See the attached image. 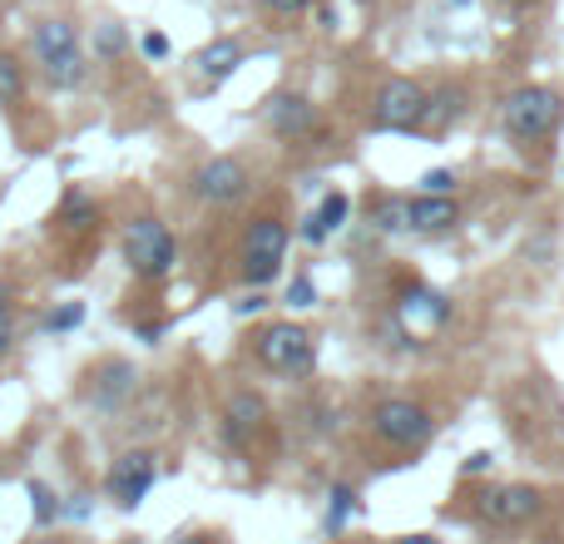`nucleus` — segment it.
Listing matches in <instances>:
<instances>
[{
  "instance_id": "nucleus-1",
  "label": "nucleus",
  "mask_w": 564,
  "mask_h": 544,
  "mask_svg": "<svg viewBox=\"0 0 564 544\" xmlns=\"http://www.w3.org/2000/svg\"><path fill=\"white\" fill-rule=\"evenodd\" d=\"M35 65H40V79L50 89H79L89 79V65H85V45H79V30L69 25L65 15H45L35 20Z\"/></svg>"
},
{
  "instance_id": "nucleus-2",
  "label": "nucleus",
  "mask_w": 564,
  "mask_h": 544,
  "mask_svg": "<svg viewBox=\"0 0 564 544\" xmlns=\"http://www.w3.org/2000/svg\"><path fill=\"white\" fill-rule=\"evenodd\" d=\"M500 119H506V134L516 139V144H540V139H550L560 129L564 99H560V89H550V85H520L506 95Z\"/></svg>"
},
{
  "instance_id": "nucleus-3",
  "label": "nucleus",
  "mask_w": 564,
  "mask_h": 544,
  "mask_svg": "<svg viewBox=\"0 0 564 544\" xmlns=\"http://www.w3.org/2000/svg\"><path fill=\"white\" fill-rule=\"evenodd\" d=\"M124 263L144 282L169 278L178 263V238L169 233V224H159L154 214L134 218V224H124Z\"/></svg>"
},
{
  "instance_id": "nucleus-4",
  "label": "nucleus",
  "mask_w": 564,
  "mask_h": 544,
  "mask_svg": "<svg viewBox=\"0 0 564 544\" xmlns=\"http://www.w3.org/2000/svg\"><path fill=\"white\" fill-rule=\"evenodd\" d=\"M371 436L387 450H426V440L436 436V421L421 401L411 396H387L371 406Z\"/></svg>"
},
{
  "instance_id": "nucleus-5",
  "label": "nucleus",
  "mask_w": 564,
  "mask_h": 544,
  "mask_svg": "<svg viewBox=\"0 0 564 544\" xmlns=\"http://www.w3.org/2000/svg\"><path fill=\"white\" fill-rule=\"evenodd\" d=\"M253 357L278 377H307L317 367V341L302 322H268L253 337Z\"/></svg>"
},
{
  "instance_id": "nucleus-6",
  "label": "nucleus",
  "mask_w": 564,
  "mask_h": 544,
  "mask_svg": "<svg viewBox=\"0 0 564 544\" xmlns=\"http://www.w3.org/2000/svg\"><path fill=\"white\" fill-rule=\"evenodd\" d=\"M288 224H282L278 214H263V218H253L248 224V233H243V282L253 292H263L268 282L282 272V258H288Z\"/></svg>"
},
{
  "instance_id": "nucleus-7",
  "label": "nucleus",
  "mask_w": 564,
  "mask_h": 544,
  "mask_svg": "<svg viewBox=\"0 0 564 544\" xmlns=\"http://www.w3.org/2000/svg\"><path fill=\"white\" fill-rule=\"evenodd\" d=\"M421 109H426V89L416 79H387L371 99V129L381 134H416Z\"/></svg>"
},
{
  "instance_id": "nucleus-8",
  "label": "nucleus",
  "mask_w": 564,
  "mask_h": 544,
  "mask_svg": "<svg viewBox=\"0 0 564 544\" xmlns=\"http://www.w3.org/2000/svg\"><path fill=\"white\" fill-rule=\"evenodd\" d=\"M154 480H159V456L154 450H124V456L109 466V476H105V496L115 500L119 510H139L149 500V490H154Z\"/></svg>"
},
{
  "instance_id": "nucleus-9",
  "label": "nucleus",
  "mask_w": 564,
  "mask_h": 544,
  "mask_svg": "<svg viewBox=\"0 0 564 544\" xmlns=\"http://www.w3.org/2000/svg\"><path fill=\"white\" fill-rule=\"evenodd\" d=\"M540 510H545V496H540L535 486H490L486 496H476V515L500 530L530 525Z\"/></svg>"
},
{
  "instance_id": "nucleus-10",
  "label": "nucleus",
  "mask_w": 564,
  "mask_h": 544,
  "mask_svg": "<svg viewBox=\"0 0 564 544\" xmlns=\"http://www.w3.org/2000/svg\"><path fill=\"white\" fill-rule=\"evenodd\" d=\"M248 184H253V178H248L243 159L218 154L194 174V198L198 204H208V208H228V204H238V198L248 194Z\"/></svg>"
},
{
  "instance_id": "nucleus-11",
  "label": "nucleus",
  "mask_w": 564,
  "mask_h": 544,
  "mask_svg": "<svg viewBox=\"0 0 564 544\" xmlns=\"http://www.w3.org/2000/svg\"><path fill=\"white\" fill-rule=\"evenodd\" d=\"M134 381L139 377H134L129 361H99V367L89 371V381H85V401L99 411V416H115V411L134 396Z\"/></svg>"
},
{
  "instance_id": "nucleus-12",
  "label": "nucleus",
  "mask_w": 564,
  "mask_h": 544,
  "mask_svg": "<svg viewBox=\"0 0 564 544\" xmlns=\"http://www.w3.org/2000/svg\"><path fill=\"white\" fill-rule=\"evenodd\" d=\"M268 129L282 139V144H302V139L317 134V105L302 95H273L263 109Z\"/></svg>"
},
{
  "instance_id": "nucleus-13",
  "label": "nucleus",
  "mask_w": 564,
  "mask_h": 544,
  "mask_svg": "<svg viewBox=\"0 0 564 544\" xmlns=\"http://www.w3.org/2000/svg\"><path fill=\"white\" fill-rule=\"evenodd\" d=\"M397 317H401V327H406V337H416V331H441L451 322V302L441 297V292L411 282L397 302Z\"/></svg>"
},
{
  "instance_id": "nucleus-14",
  "label": "nucleus",
  "mask_w": 564,
  "mask_h": 544,
  "mask_svg": "<svg viewBox=\"0 0 564 544\" xmlns=\"http://www.w3.org/2000/svg\"><path fill=\"white\" fill-rule=\"evenodd\" d=\"M456 224H460V204H456V198H431V194L406 198V228H411V233L436 238V233H451Z\"/></svg>"
},
{
  "instance_id": "nucleus-15",
  "label": "nucleus",
  "mask_w": 564,
  "mask_h": 544,
  "mask_svg": "<svg viewBox=\"0 0 564 544\" xmlns=\"http://www.w3.org/2000/svg\"><path fill=\"white\" fill-rule=\"evenodd\" d=\"M263 421H268L263 396H258V391H234V396H228V411H224V440L228 446H243Z\"/></svg>"
},
{
  "instance_id": "nucleus-16",
  "label": "nucleus",
  "mask_w": 564,
  "mask_h": 544,
  "mask_svg": "<svg viewBox=\"0 0 564 544\" xmlns=\"http://www.w3.org/2000/svg\"><path fill=\"white\" fill-rule=\"evenodd\" d=\"M248 59V50H243V40H234V35H218V40H208L204 50H198V75L208 79V85H224L228 75H238V65Z\"/></svg>"
},
{
  "instance_id": "nucleus-17",
  "label": "nucleus",
  "mask_w": 564,
  "mask_h": 544,
  "mask_svg": "<svg viewBox=\"0 0 564 544\" xmlns=\"http://www.w3.org/2000/svg\"><path fill=\"white\" fill-rule=\"evenodd\" d=\"M357 490L347 486V480H337V486H332V496H327V520H322V530H327V535H341V525H347L351 515H357Z\"/></svg>"
},
{
  "instance_id": "nucleus-18",
  "label": "nucleus",
  "mask_w": 564,
  "mask_h": 544,
  "mask_svg": "<svg viewBox=\"0 0 564 544\" xmlns=\"http://www.w3.org/2000/svg\"><path fill=\"white\" fill-rule=\"evenodd\" d=\"M25 496H30V515H35V530H50L59 515H65L59 496L45 486V480H25Z\"/></svg>"
},
{
  "instance_id": "nucleus-19",
  "label": "nucleus",
  "mask_w": 564,
  "mask_h": 544,
  "mask_svg": "<svg viewBox=\"0 0 564 544\" xmlns=\"http://www.w3.org/2000/svg\"><path fill=\"white\" fill-rule=\"evenodd\" d=\"M99 224V208L89 194H65V208H59V228H69V233H89V228Z\"/></svg>"
},
{
  "instance_id": "nucleus-20",
  "label": "nucleus",
  "mask_w": 564,
  "mask_h": 544,
  "mask_svg": "<svg viewBox=\"0 0 564 544\" xmlns=\"http://www.w3.org/2000/svg\"><path fill=\"white\" fill-rule=\"evenodd\" d=\"M129 50V30L119 25V20H105V25H95V59L99 65H119Z\"/></svg>"
},
{
  "instance_id": "nucleus-21",
  "label": "nucleus",
  "mask_w": 564,
  "mask_h": 544,
  "mask_svg": "<svg viewBox=\"0 0 564 544\" xmlns=\"http://www.w3.org/2000/svg\"><path fill=\"white\" fill-rule=\"evenodd\" d=\"M460 89H441V95H426V109H421V129H446L451 119L460 115Z\"/></svg>"
},
{
  "instance_id": "nucleus-22",
  "label": "nucleus",
  "mask_w": 564,
  "mask_h": 544,
  "mask_svg": "<svg viewBox=\"0 0 564 544\" xmlns=\"http://www.w3.org/2000/svg\"><path fill=\"white\" fill-rule=\"evenodd\" d=\"M85 317H89L85 302H55V307L40 317V327H45L50 337H65V331H79V327H85Z\"/></svg>"
},
{
  "instance_id": "nucleus-23",
  "label": "nucleus",
  "mask_w": 564,
  "mask_h": 544,
  "mask_svg": "<svg viewBox=\"0 0 564 544\" xmlns=\"http://www.w3.org/2000/svg\"><path fill=\"white\" fill-rule=\"evenodd\" d=\"M371 224H377V233H401V228H406V198L381 194L377 204H371Z\"/></svg>"
},
{
  "instance_id": "nucleus-24",
  "label": "nucleus",
  "mask_w": 564,
  "mask_h": 544,
  "mask_svg": "<svg viewBox=\"0 0 564 544\" xmlns=\"http://www.w3.org/2000/svg\"><path fill=\"white\" fill-rule=\"evenodd\" d=\"M20 99H25V69L15 55L0 50V105H20Z\"/></svg>"
},
{
  "instance_id": "nucleus-25",
  "label": "nucleus",
  "mask_w": 564,
  "mask_h": 544,
  "mask_svg": "<svg viewBox=\"0 0 564 544\" xmlns=\"http://www.w3.org/2000/svg\"><path fill=\"white\" fill-rule=\"evenodd\" d=\"M347 218H351V198L341 194V188H332V194H322V204H317V224L327 228V233H337V228H347Z\"/></svg>"
},
{
  "instance_id": "nucleus-26",
  "label": "nucleus",
  "mask_w": 564,
  "mask_h": 544,
  "mask_svg": "<svg viewBox=\"0 0 564 544\" xmlns=\"http://www.w3.org/2000/svg\"><path fill=\"white\" fill-rule=\"evenodd\" d=\"M288 307H297V312L317 307V282H312L307 272H297V278L288 282Z\"/></svg>"
},
{
  "instance_id": "nucleus-27",
  "label": "nucleus",
  "mask_w": 564,
  "mask_h": 544,
  "mask_svg": "<svg viewBox=\"0 0 564 544\" xmlns=\"http://www.w3.org/2000/svg\"><path fill=\"white\" fill-rule=\"evenodd\" d=\"M421 194L451 198V194H456V174H451V168H426V174H421Z\"/></svg>"
},
{
  "instance_id": "nucleus-28",
  "label": "nucleus",
  "mask_w": 564,
  "mask_h": 544,
  "mask_svg": "<svg viewBox=\"0 0 564 544\" xmlns=\"http://www.w3.org/2000/svg\"><path fill=\"white\" fill-rule=\"evenodd\" d=\"M139 50H144V59H149V65H159V59H169V50H174V45H169V35H164V30H144V40H139Z\"/></svg>"
},
{
  "instance_id": "nucleus-29",
  "label": "nucleus",
  "mask_w": 564,
  "mask_h": 544,
  "mask_svg": "<svg viewBox=\"0 0 564 544\" xmlns=\"http://www.w3.org/2000/svg\"><path fill=\"white\" fill-rule=\"evenodd\" d=\"M297 238H302V243H307V248H322L332 233L317 224V214H307V218H302V228H297Z\"/></svg>"
},
{
  "instance_id": "nucleus-30",
  "label": "nucleus",
  "mask_w": 564,
  "mask_h": 544,
  "mask_svg": "<svg viewBox=\"0 0 564 544\" xmlns=\"http://www.w3.org/2000/svg\"><path fill=\"white\" fill-rule=\"evenodd\" d=\"M164 322H139V327H134V337L139 341H144V347H159V341H164Z\"/></svg>"
},
{
  "instance_id": "nucleus-31",
  "label": "nucleus",
  "mask_w": 564,
  "mask_h": 544,
  "mask_svg": "<svg viewBox=\"0 0 564 544\" xmlns=\"http://www.w3.org/2000/svg\"><path fill=\"white\" fill-rule=\"evenodd\" d=\"M15 347V312H0V357H6V351Z\"/></svg>"
},
{
  "instance_id": "nucleus-32",
  "label": "nucleus",
  "mask_w": 564,
  "mask_h": 544,
  "mask_svg": "<svg viewBox=\"0 0 564 544\" xmlns=\"http://www.w3.org/2000/svg\"><path fill=\"white\" fill-rule=\"evenodd\" d=\"M263 307H268V292H248L243 302H234L238 317H253V312H263Z\"/></svg>"
},
{
  "instance_id": "nucleus-33",
  "label": "nucleus",
  "mask_w": 564,
  "mask_h": 544,
  "mask_svg": "<svg viewBox=\"0 0 564 544\" xmlns=\"http://www.w3.org/2000/svg\"><path fill=\"white\" fill-rule=\"evenodd\" d=\"M490 466H496V456H490V450H476V456H466V476H490Z\"/></svg>"
},
{
  "instance_id": "nucleus-34",
  "label": "nucleus",
  "mask_w": 564,
  "mask_h": 544,
  "mask_svg": "<svg viewBox=\"0 0 564 544\" xmlns=\"http://www.w3.org/2000/svg\"><path fill=\"white\" fill-rule=\"evenodd\" d=\"M268 10H273V15H302V10L312 6V0H263Z\"/></svg>"
},
{
  "instance_id": "nucleus-35",
  "label": "nucleus",
  "mask_w": 564,
  "mask_h": 544,
  "mask_svg": "<svg viewBox=\"0 0 564 544\" xmlns=\"http://www.w3.org/2000/svg\"><path fill=\"white\" fill-rule=\"evenodd\" d=\"M178 544H224V540H218V535H208V530H194V535H184Z\"/></svg>"
},
{
  "instance_id": "nucleus-36",
  "label": "nucleus",
  "mask_w": 564,
  "mask_h": 544,
  "mask_svg": "<svg viewBox=\"0 0 564 544\" xmlns=\"http://www.w3.org/2000/svg\"><path fill=\"white\" fill-rule=\"evenodd\" d=\"M401 544H436V540H431V535H406Z\"/></svg>"
},
{
  "instance_id": "nucleus-37",
  "label": "nucleus",
  "mask_w": 564,
  "mask_h": 544,
  "mask_svg": "<svg viewBox=\"0 0 564 544\" xmlns=\"http://www.w3.org/2000/svg\"><path fill=\"white\" fill-rule=\"evenodd\" d=\"M10 307V287H0V312H6Z\"/></svg>"
},
{
  "instance_id": "nucleus-38",
  "label": "nucleus",
  "mask_w": 564,
  "mask_h": 544,
  "mask_svg": "<svg viewBox=\"0 0 564 544\" xmlns=\"http://www.w3.org/2000/svg\"><path fill=\"white\" fill-rule=\"evenodd\" d=\"M35 544H59V540H35Z\"/></svg>"
}]
</instances>
